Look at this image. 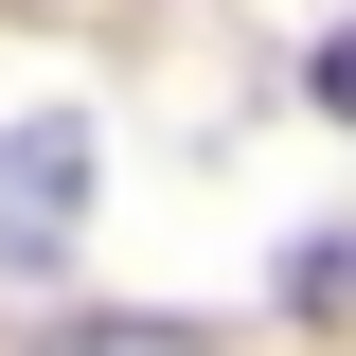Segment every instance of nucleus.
Masks as SVG:
<instances>
[{"mask_svg": "<svg viewBox=\"0 0 356 356\" xmlns=\"http://www.w3.org/2000/svg\"><path fill=\"white\" fill-rule=\"evenodd\" d=\"M72 250H89V125H72V107H36V125L0 143V267L54 285Z\"/></svg>", "mask_w": 356, "mask_h": 356, "instance_id": "f257e3e1", "label": "nucleus"}, {"mask_svg": "<svg viewBox=\"0 0 356 356\" xmlns=\"http://www.w3.org/2000/svg\"><path fill=\"white\" fill-rule=\"evenodd\" d=\"M54 356H196V339H161V321H89V339H54Z\"/></svg>", "mask_w": 356, "mask_h": 356, "instance_id": "7ed1b4c3", "label": "nucleus"}, {"mask_svg": "<svg viewBox=\"0 0 356 356\" xmlns=\"http://www.w3.org/2000/svg\"><path fill=\"white\" fill-rule=\"evenodd\" d=\"M321 107H339V125H356V36H339V54H321Z\"/></svg>", "mask_w": 356, "mask_h": 356, "instance_id": "20e7f679", "label": "nucleus"}, {"mask_svg": "<svg viewBox=\"0 0 356 356\" xmlns=\"http://www.w3.org/2000/svg\"><path fill=\"white\" fill-rule=\"evenodd\" d=\"M285 303H303V321H356V250H303V267H285Z\"/></svg>", "mask_w": 356, "mask_h": 356, "instance_id": "f03ea898", "label": "nucleus"}]
</instances>
